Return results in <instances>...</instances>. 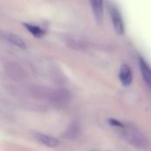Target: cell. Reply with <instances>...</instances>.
Masks as SVG:
<instances>
[{
  "mask_svg": "<svg viewBox=\"0 0 151 151\" xmlns=\"http://www.w3.org/2000/svg\"><path fill=\"white\" fill-rule=\"evenodd\" d=\"M96 20L101 23L104 19V0H89Z\"/></svg>",
  "mask_w": 151,
  "mask_h": 151,
  "instance_id": "cell-7",
  "label": "cell"
},
{
  "mask_svg": "<svg viewBox=\"0 0 151 151\" xmlns=\"http://www.w3.org/2000/svg\"><path fill=\"white\" fill-rule=\"evenodd\" d=\"M139 65H140V69L142 74V77L146 83L151 88V68L150 66L147 64L145 60L142 58L139 59Z\"/></svg>",
  "mask_w": 151,
  "mask_h": 151,
  "instance_id": "cell-10",
  "label": "cell"
},
{
  "mask_svg": "<svg viewBox=\"0 0 151 151\" xmlns=\"http://www.w3.org/2000/svg\"><path fill=\"white\" fill-rule=\"evenodd\" d=\"M4 37L5 41H7L9 43H11L12 45H13L17 48H19L22 50H25L27 48V45H26L24 40L20 36H19L18 35H16L14 33L7 32L4 35Z\"/></svg>",
  "mask_w": 151,
  "mask_h": 151,
  "instance_id": "cell-8",
  "label": "cell"
},
{
  "mask_svg": "<svg viewBox=\"0 0 151 151\" xmlns=\"http://www.w3.org/2000/svg\"><path fill=\"white\" fill-rule=\"evenodd\" d=\"M110 12H111L112 25H113V28H114L115 32L118 35H122L125 33V26H124L123 19H122V16H121L119 11L115 6H111Z\"/></svg>",
  "mask_w": 151,
  "mask_h": 151,
  "instance_id": "cell-4",
  "label": "cell"
},
{
  "mask_svg": "<svg viewBox=\"0 0 151 151\" xmlns=\"http://www.w3.org/2000/svg\"><path fill=\"white\" fill-rule=\"evenodd\" d=\"M48 100L51 103L53 106L57 108H62L70 104L72 100V96L68 90L65 88H59L56 90H51Z\"/></svg>",
  "mask_w": 151,
  "mask_h": 151,
  "instance_id": "cell-2",
  "label": "cell"
},
{
  "mask_svg": "<svg viewBox=\"0 0 151 151\" xmlns=\"http://www.w3.org/2000/svg\"><path fill=\"white\" fill-rule=\"evenodd\" d=\"M5 73L10 79L15 81H21L26 78V73L24 69L16 62H8L4 66Z\"/></svg>",
  "mask_w": 151,
  "mask_h": 151,
  "instance_id": "cell-3",
  "label": "cell"
},
{
  "mask_svg": "<svg viewBox=\"0 0 151 151\" xmlns=\"http://www.w3.org/2000/svg\"><path fill=\"white\" fill-rule=\"evenodd\" d=\"M119 78L121 82V84L125 87H128L131 85L133 81V73L131 68L124 64L120 66L119 73Z\"/></svg>",
  "mask_w": 151,
  "mask_h": 151,
  "instance_id": "cell-5",
  "label": "cell"
},
{
  "mask_svg": "<svg viewBox=\"0 0 151 151\" xmlns=\"http://www.w3.org/2000/svg\"><path fill=\"white\" fill-rule=\"evenodd\" d=\"M80 131L79 126L77 124H72L70 126V127L67 129L66 133H65V136H67V138H75L78 134Z\"/></svg>",
  "mask_w": 151,
  "mask_h": 151,
  "instance_id": "cell-12",
  "label": "cell"
},
{
  "mask_svg": "<svg viewBox=\"0 0 151 151\" xmlns=\"http://www.w3.org/2000/svg\"><path fill=\"white\" fill-rule=\"evenodd\" d=\"M35 138L37 140L38 142H40L41 144H42L48 148H57L60 143L58 139H57L51 135H48V134H35Z\"/></svg>",
  "mask_w": 151,
  "mask_h": 151,
  "instance_id": "cell-6",
  "label": "cell"
},
{
  "mask_svg": "<svg viewBox=\"0 0 151 151\" xmlns=\"http://www.w3.org/2000/svg\"><path fill=\"white\" fill-rule=\"evenodd\" d=\"M125 139L132 145L141 148L146 145V138L145 136L134 127L125 125L122 128Z\"/></svg>",
  "mask_w": 151,
  "mask_h": 151,
  "instance_id": "cell-1",
  "label": "cell"
},
{
  "mask_svg": "<svg viewBox=\"0 0 151 151\" xmlns=\"http://www.w3.org/2000/svg\"><path fill=\"white\" fill-rule=\"evenodd\" d=\"M50 92L51 89H49L45 87H39V86H35L30 89L31 96H33L35 99H49Z\"/></svg>",
  "mask_w": 151,
  "mask_h": 151,
  "instance_id": "cell-9",
  "label": "cell"
},
{
  "mask_svg": "<svg viewBox=\"0 0 151 151\" xmlns=\"http://www.w3.org/2000/svg\"><path fill=\"white\" fill-rule=\"evenodd\" d=\"M26 28L35 37H41L43 35V31L37 26L31 25V24H24Z\"/></svg>",
  "mask_w": 151,
  "mask_h": 151,
  "instance_id": "cell-11",
  "label": "cell"
}]
</instances>
